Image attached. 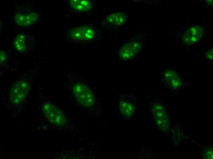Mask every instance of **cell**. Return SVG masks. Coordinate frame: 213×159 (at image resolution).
<instances>
[{
    "mask_svg": "<svg viewBox=\"0 0 213 159\" xmlns=\"http://www.w3.org/2000/svg\"><path fill=\"white\" fill-rule=\"evenodd\" d=\"M62 76L64 84L77 105L85 109H99L100 106L93 87L82 75L69 72Z\"/></svg>",
    "mask_w": 213,
    "mask_h": 159,
    "instance_id": "6da1fadb",
    "label": "cell"
},
{
    "mask_svg": "<svg viewBox=\"0 0 213 159\" xmlns=\"http://www.w3.org/2000/svg\"><path fill=\"white\" fill-rule=\"evenodd\" d=\"M146 33L140 31L122 42L114 55L118 63L131 62L142 53L145 45Z\"/></svg>",
    "mask_w": 213,
    "mask_h": 159,
    "instance_id": "7a4b0ae2",
    "label": "cell"
},
{
    "mask_svg": "<svg viewBox=\"0 0 213 159\" xmlns=\"http://www.w3.org/2000/svg\"><path fill=\"white\" fill-rule=\"evenodd\" d=\"M149 99L150 116L160 131H166L169 128L170 117L166 106L157 94L150 93Z\"/></svg>",
    "mask_w": 213,
    "mask_h": 159,
    "instance_id": "3957f363",
    "label": "cell"
},
{
    "mask_svg": "<svg viewBox=\"0 0 213 159\" xmlns=\"http://www.w3.org/2000/svg\"><path fill=\"white\" fill-rule=\"evenodd\" d=\"M26 73L22 75L17 79L10 88L9 93L10 101L13 104L18 105L24 101L30 90L31 84L35 75Z\"/></svg>",
    "mask_w": 213,
    "mask_h": 159,
    "instance_id": "277c9868",
    "label": "cell"
},
{
    "mask_svg": "<svg viewBox=\"0 0 213 159\" xmlns=\"http://www.w3.org/2000/svg\"><path fill=\"white\" fill-rule=\"evenodd\" d=\"M137 99L132 90L120 94L118 100V109L124 118L134 117L137 107Z\"/></svg>",
    "mask_w": 213,
    "mask_h": 159,
    "instance_id": "5b68a950",
    "label": "cell"
},
{
    "mask_svg": "<svg viewBox=\"0 0 213 159\" xmlns=\"http://www.w3.org/2000/svg\"><path fill=\"white\" fill-rule=\"evenodd\" d=\"M99 31L88 25L72 28L68 31L67 38L73 42H87L92 40L100 36Z\"/></svg>",
    "mask_w": 213,
    "mask_h": 159,
    "instance_id": "8992f818",
    "label": "cell"
},
{
    "mask_svg": "<svg viewBox=\"0 0 213 159\" xmlns=\"http://www.w3.org/2000/svg\"><path fill=\"white\" fill-rule=\"evenodd\" d=\"M43 113L51 124L56 126H62L66 123L64 113L56 105L50 102L44 103L42 107Z\"/></svg>",
    "mask_w": 213,
    "mask_h": 159,
    "instance_id": "52a82bcc",
    "label": "cell"
},
{
    "mask_svg": "<svg viewBox=\"0 0 213 159\" xmlns=\"http://www.w3.org/2000/svg\"><path fill=\"white\" fill-rule=\"evenodd\" d=\"M159 79L168 87L172 90L179 89L187 83L177 72L169 68L162 72Z\"/></svg>",
    "mask_w": 213,
    "mask_h": 159,
    "instance_id": "ba28073f",
    "label": "cell"
},
{
    "mask_svg": "<svg viewBox=\"0 0 213 159\" xmlns=\"http://www.w3.org/2000/svg\"><path fill=\"white\" fill-rule=\"evenodd\" d=\"M129 15L124 11H116L106 15L103 19V26L118 29L124 26L129 20Z\"/></svg>",
    "mask_w": 213,
    "mask_h": 159,
    "instance_id": "9c48e42d",
    "label": "cell"
},
{
    "mask_svg": "<svg viewBox=\"0 0 213 159\" xmlns=\"http://www.w3.org/2000/svg\"><path fill=\"white\" fill-rule=\"evenodd\" d=\"M204 29L200 26L190 27L185 32L183 36V41L188 45L196 43L202 37Z\"/></svg>",
    "mask_w": 213,
    "mask_h": 159,
    "instance_id": "30bf717a",
    "label": "cell"
},
{
    "mask_svg": "<svg viewBox=\"0 0 213 159\" xmlns=\"http://www.w3.org/2000/svg\"><path fill=\"white\" fill-rule=\"evenodd\" d=\"M31 40L28 36L20 34L17 35L14 41L15 49L21 52H24L28 49L31 46Z\"/></svg>",
    "mask_w": 213,
    "mask_h": 159,
    "instance_id": "8fae6325",
    "label": "cell"
},
{
    "mask_svg": "<svg viewBox=\"0 0 213 159\" xmlns=\"http://www.w3.org/2000/svg\"><path fill=\"white\" fill-rule=\"evenodd\" d=\"M71 6L75 10L85 12L90 10L92 6L91 1L88 0H72L69 1Z\"/></svg>",
    "mask_w": 213,
    "mask_h": 159,
    "instance_id": "7c38bea8",
    "label": "cell"
},
{
    "mask_svg": "<svg viewBox=\"0 0 213 159\" xmlns=\"http://www.w3.org/2000/svg\"><path fill=\"white\" fill-rule=\"evenodd\" d=\"M14 19L16 23L19 25L28 26L27 14L17 13L15 14Z\"/></svg>",
    "mask_w": 213,
    "mask_h": 159,
    "instance_id": "4fadbf2b",
    "label": "cell"
},
{
    "mask_svg": "<svg viewBox=\"0 0 213 159\" xmlns=\"http://www.w3.org/2000/svg\"><path fill=\"white\" fill-rule=\"evenodd\" d=\"M204 159H212L213 157V147L208 146L204 150L203 152Z\"/></svg>",
    "mask_w": 213,
    "mask_h": 159,
    "instance_id": "5bb4252c",
    "label": "cell"
},
{
    "mask_svg": "<svg viewBox=\"0 0 213 159\" xmlns=\"http://www.w3.org/2000/svg\"><path fill=\"white\" fill-rule=\"evenodd\" d=\"M205 56L208 59L213 60V48L209 49L205 53Z\"/></svg>",
    "mask_w": 213,
    "mask_h": 159,
    "instance_id": "9a60e30c",
    "label": "cell"
},
{
    "mask_svg": "<svg viewBox=\"0 0 213 159\" xmlns=\"http://www.w3.org/2000/svg\"><path fill=\"white\" fill-rule=\"evenodd\" d=\"M6 55L5 53L2 51L0 53V62H3L5 60Z\"/></svg>",
    "mask_w": 213,
    "mask_h": 159,
    "instance_id": "2e32d148",
    "label": "cell"
}]
</instances>
